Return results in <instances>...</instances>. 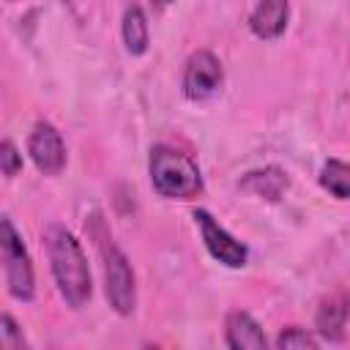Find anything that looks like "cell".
<instances>
[{"instance_id": "obj_4", "label": "cell", "mask_w": 350, "mask_h": 350, "mask_svg": "<svg viewBox=\"0 0 350 350\" xmlns=\"http://www.w3.org/2000/svg\"><path fill=\"white\" fill-rule=\"evenodd\" d=\"M101 254H104V279H107V298L115 306L118 314H131L134 312V273L126 260V254L109 241H101Z\"/></svg>"}, {"instance_id": "obj_8", "label": "cell", "mask_w": 350, "mask_h": 350, "mask_svg": "<svg viewBox=\"0 0 350 350\" xmlns=\"http://www.w3.org/2000/svg\"><path fill=\"white\" fill-rule=\"evenodd\" d=\"M249 25H252V33L260 38L282 36V30L287 25V0H260Z\"/></svg>"}, {"instance_id": "obj_9", "label": "cell", "mask_w": 350, "mask_h": 350, "mask_svg": "<svg viewBox=\"0 0 350 350\" xmlns=\"http://www.w3.org/2000/svg\"><path fill=\"white\" fill-rule=\"evenodd\" d=\"M227 345L235 350H262L265 334L246 312H230L227 317Z\"/></svg>"}, {"instance_id": "obj_16", "label": "cell", "mask_w": 350, "mask_h": 350, "mask_svg": "<svg viewBox=\"0 0 350 350\" xmlns=\"http://www.w3.org/2000/svg\"><path fill=\"white\" fill-rule=\"evenodd\" d=\"M3 345H5V347H19V345H22L19 331H16V323H14L8 314H3Z\"/></svg>"}, {"instance_id": "obj_15", "label": "cell", "mask_w": 350, "mask_h": 350, "mask_svg": "<svg viewBox=\"0 0 350 350\" xmlns=\"http://www.w3.org/2000/svg\"><path fill=\"white\" fill-rule=\"evenodd\" d=\"M0 167H3V175L5 178H14L22 170V156L16 153V148H14L11 139H5L3 148H0Z\"/></svg>"}, {"instance_id": "obj_7", "label": "cell", "mask_w": 350, "mask_h": 350, "mask_svg": "<svg viewBox=\"0 0 350 350\" xmlns=\"http://www.w3.org/2000/svg\"><path fill=\"white\" fill-rule=\"evenodd\" d=\"M27 150L44 175H57L66 167V145H63L60 134L55 131V126H49V123H36V129L27 139Z\"/></svg>"}, {"instance_id": "obj_11", "label": "cell", "mask_w": 350, "mask_h": 350, "mask_svg": "<svg viewBox=\"0 0 350 350\" xmlns=\"http://www.w3.org/2000/svg\"><path fill=\"white\" fill-rule=\"evenodd\" d=\"M241 186L249 189V191H254V194H262L268 200H279L282 191L287 189V175L282 170H276V167H268L262 172H249L241 180Z\"/></svg>"}, {"instance_id": "obj_1", "label": "cell", "mask_w": 350, "mask_h": 350, "mask_svg": "<svg viewBox=\"0 0 350 350\" xmlns=\"http://www.w3.org/2000/svg\"><path fill=\"white\" fill-rule=\"evenodd\" d=\"M46 249L60 295L68 301V306H82L90 298V271L79 241L66 227H49Z\"/></svg>"}, {"instance_id": "obj_2", "label": "cell", "mask_w": 350, "mask_h": 350, "mask_svg": "<svg viewBox=\"0 0 350 350\" xmlns=\"http://www.w3.org/2000/svg\"><path fill=\"white\" fill-rule=\"evenodd\" d=\"M150 180L161 197L172 200H191L202 191L197 164L186 153L167 145H156L150 150Z\"/></svg>"}, {"instance_id": "obj_5", "label": "cell", "mask_w": 350, "mask_h": 350, "mask_svg": "<svg viewBox=\"0 0 350 350\" xmlns=\"http://www.w3.org/2000/svg\"><path fill=\"white\" fill-rule=\"evenodd\" d=\"M194 219L200 224V232H202V241H205L208 252L219 262H224L230 268H241L246 262V246L238 243L224 227H219V221L208 211H194Z\"/></svg>"}, {"instance_id": "obj_17", "label": "cell", "mask_w": 350, "mask_h": 350, "mask_svg": "<svg viewBox=\"0 0 350 350\" xmlns=\"http://www.w3.org/2000/svg\"><path fill=\"white\" fill-rule=\"evenodd\" d=\"M150 3H153V5H159V8H164V5H167V3H172V0H150Z\"/></svg>"}, {"instance_id": "obj_14", "label": "cell", "mask_w": 350, "mask_h": 350, "mask_svg": "<svg viewBox=\"0 0 350 350\" xmlns=\"http://www.w3.org/2000/svg\"><path fill=\"white\" fill-rule=\"evenodd\" d=\"M276 347H282V350H290V347H317V339L312 334H306L304 328H295L293 325V328H284L279 334Z\"/></svg>"}, {"instance_id": "obj_3", "label": "cell", "mask_w": 350, "mask_h": 350, "mask_svg": "<svg viewBox=\"0 0 350 350\" xmlns=\"http://www.w3.org/2000/svg\"><path fill=\"white\" fill-rule=\"evenodd\" d=\"M0 252H3V271L8 282V293L19 301H30L33 298V268L8 216L0 221Z\"/></svg>"}, {"instance_id": "obj_6", "label": "cell", "mask_w": 350, "mask_h": 350, "mask_svg": "<svg viewBox=\"0 0 350 350\" xmlns=\"http://www.w3.org/2000/svg\"><path fill=\"white\" fill-rule=\"evenodd\" d=\"M221 85V66L211 52H194L183 71V93L194 101L213 96Z\"/></svg>"}, {"instance_id": "obj_10", "label": "cell", "mask_w": 350, "mask_h": 350, "mask_svg": "<svg viewBox=\"0 0 350 350\" xmlns=\"http://www.w3.org/2000/svg\"><path fill=\"white\" fill-rule=\"evenodd\" d=\"M350 314V301L347 295L336 293L331 295L328 301H323V306L317 309V331L331 339V342H339L345 336V320Z\"/></svg>"}, {"instance_id": "obj_13", "label": "cell", "mask_w": 350, "mask_h": 350, "mask_svg": "<svg viewBox=\"0 0 350 350\" xmlns=\"http://www.w3.org/2000/svg\"><path fill=\"white\" fill-rule=\"evenodd\" d=\"M320 186L325 191H331L334 197L347 200L350 197V164H345L339 159H328L320 172Z\"/></svg>"}, {"instance_id": "obj_12", "label": "cell", "mask_w": 350, "mask_h": 350, "mask_svg": "<svg viewBox=\"0 0 350 350\" xmlns=\"http://www.w3.org/2000/svg\"><path fill=\"white\" fill-rule=\"evenodd\" d=\"M123 41L131 55H142L148 49V22L139 5H131L123 14Z\"/></svg>"}]
</instances>
